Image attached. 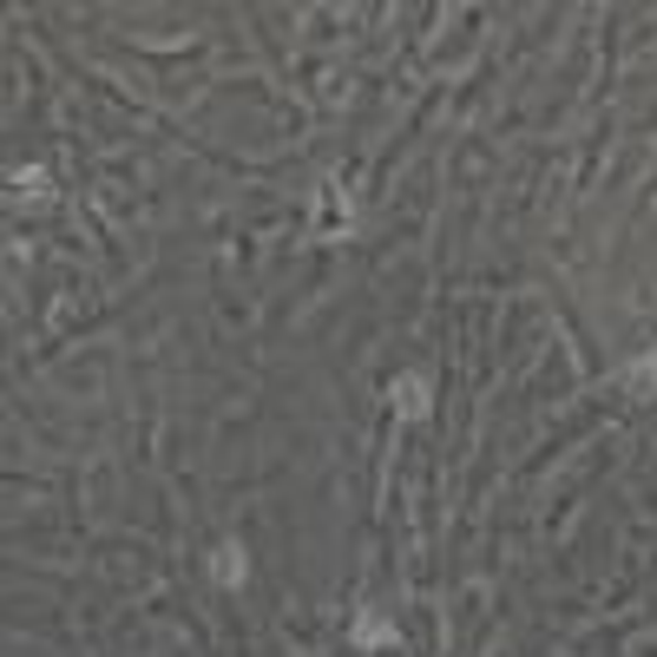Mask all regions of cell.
<instances>
[{
	"label": "cell",
	"instance_id": "1",
	"mask_svg": "<svg viewBox=\"0 0 657 657\" xmlns=\"http://www.w3.org/2000/svg\"><path fill=\"white\" fill-rule=\"evenodd\" d=\"M218 579H224V585H244V552H237V545H224V559H218Z\"/></svg>",
	"mask_w": 657,
	"mask_h": 657
}]
</instances>
